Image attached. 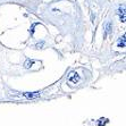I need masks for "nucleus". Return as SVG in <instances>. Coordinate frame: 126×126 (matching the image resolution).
I'll use <instances>...</instances> for the list:
<instances>
[{
	"label": "nucleus",
	"instance_id": "2",
	"mask_svg": "<svg viewBox=\"0 0 126 126\" xmlns=\"http://www.w3.org/2000/svg\"><path fill=\"white\" fill-rule=\"evenodd\" d=\"M118 14H119L120 21L123 22V23H125V19H126V17H125V7L124 6L119 7V9H118Z\"/></svg>",
	"mask_w": 126,
	"mask_h": 126
},
{
	"label": "nucleus",
	"instance_id": "1",
	"mask_svg": "<svg viewBox=\"0 0 126 126\" xmlns=\"http://www.w3.org/2000/svg\"><path fill=\"white\" fill-rule=\"evenodd\" d=\"M40 94H41V92H25V93H23V95L25 98H27V99H34V98H38L40 97Z\"/></svg>",
	"mask_w": 126,
	"mask_h": 126
},
{
	"label": "nucleus",
	"instance_id": "4",
	"mask_svg": "<svg viewBox=\"0 0 126 126\" xmlns=\"http://www.w3.org/2000/svg\"><path fill=\"white\" fill-rule=\"evenodd\" d=\"M118 47H122V48L125 47V35H123V38L120 39L119 43H118Z\"/></svg>",
	"mask_w": 126,
	"mask_h": 126
},
{
	"label": "nucleus",
	"instance_id": "6",
	"mask_svg": "<svg viewBox=\"0 0 126 126\" xmlns=\"http://www.w3.org/2000/svg\"><path fill=\"white\" fill-rule=\"evenodd\" d=\"M42 46H43V42H42L41 44H38V46H36V47H38V48H40V47H42Z\"/></svg>",
	"mask_w": 126,
	"mask_h": 126
},
{
	"label": "nucleus",
	"instance_id": "3",
	"mask_svg": "<svg viewBox=\"0 0 126 126\" xmlns=\"http://www.w3.org/2000/svg\"><path fill=\"white\" fill-rule=\"evenodd\" d=\"M110 31H111V23H107L106 24V34L105 35H107V34H109L110 33Z\"/></svg>",
	"mask_w": 126,
	"mask_h": 126
},
{
	"label": "nucleus",
	"instance_id": "5",
	"mask_svg": "<svg viewBox=\"0 0 126 126\" xmlns=\"http://www.w3.org/2000/svg\"><path fill=\"white\" fill-rule=\"evenodd\" d=\"M79 76H75V77L69 76V81H72V82H74V83L79 82Z\"/></svg>",
	"mask_w": 126,
	"mask_h": 126
}]
</instances>
